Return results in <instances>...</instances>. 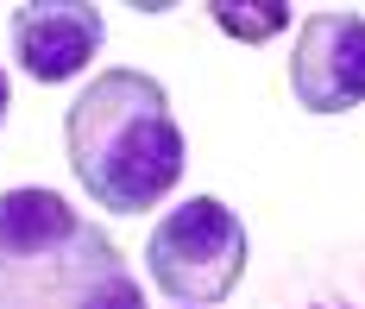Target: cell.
<instances>
[{
    "mask_svg": "<svg viewBox=\"0 0 365 309\" xmlns=\"http://www.w3.org/2000/svg\"><path fill=\"white\" fill-rule=\"evenodd\" d=\"M246 221L220 202V196H189L177 202L164 221H151L145 240V265L151 284L164 297H177V309H208L227 303L246 278Z\"/></svg>",
    "mask_w": 365,
    "mask_h": 309,
    "instance_id": "3957f363",
    "label": "cell"
},
{
    "mask_svg": "<svg viewBox=\"0 0 365 309\" xmlns=\"http://www.w3.org/2000/svg\"><path fill=\"white\" fill-rule=\"evenodd\" d=\"M208 19H215L227 39H246V44H271L284 26H290L296 13L284 0H258V6H240V0H215L208 6Z\"/></svg>",
    "mask_w": 365,
    "mask_h": 309,
    "instance_id": "8992f818",
    "label": "cell"
},
{
    "mask_svg": "<svg viewBox=\"0 0 365 309\" xmlns=\"http://www.w3.org/2000/svg\"><path fill=\"white\" fill-rule=\"evenodd\" d=\"M6 32H13L19 70L32 82H44V88H57V82L82 76V70L101 57L108 19H101V6H88V0H26V6H13Z\"/></svg>",
    "mask_w": 365,
    "mask_h": 309,
    "instance_id": "5b68a950",
    "label": "cell"
},
{
    "mask_svg": "<svg viewBox=\"0 0 365 309\" xmlns=\"http://www.w3.org/2000/svg\"><path fill=\"white\" fill-rule=\"evenodd\" d=\"M0 309H145L126 253L57 190H0Z\"/></svg>",
    "mask_w": 365,
    "mask_h": 309,
    "instance_id": "7a4b0ae2",
    "label": "cell"
},
{
    "mask_svg": "<svg viewBox=\"0 0 365 309\" xmlns=\"http://www.w3.org/2000/svg\"><path fill=\"white\" fill-rule=\"evenodd\" d=\"M309 309H359V303H309Z\"/></svg>",
    "mask_w": 365,
    "mask_h": 309,
    "instance_id": "ba28073f",
    "label": "cell"
},
{
    "mask_svg": "<svg viewBox=\"0 0 365 309\" xmlns=\"http://www.w3.org/2000/svg\"><path fill=\"white\" fill-rule=\"evenodd\" d=\"M290 95L302 114H346L365 101V13L322 6L290 51Z\"/></svg>",
    "mask_w": 365,
    "mask_h": 309,
    "instance_id": "277c9868",
    "label": "cell"
},
{
    "mask_svg": "<svg viewBox=\"0 0 365 309\" xmlns=\"http://www.w3.org/2000/svg\"><path fill=\"white\" fill-rule=\"evenodd\" d=\"M6 108H13V82H6V70H0V126H6Z\"/></svg>",
    "mask_w": 365,
    "mask_h": 309,
    "instance_id": "52a82bcc",
    "label": "cell"
},
{
    "mask_svg": "<svg viewBox=\"0 0 365 309\" xmlns=\"http://www.w3.org/2000/svg\"><path fill=\"white\" fill-rule=\"evenodd\" d=\"M76 183L108 215H151L182 177V126L151 70H101L63 114Z\"/></svg>",
    "mask_w": 365,
    "mask_h": 309,
    "instance_id": "6da1fadb",
    "label": "cell"
}]
</instances>
